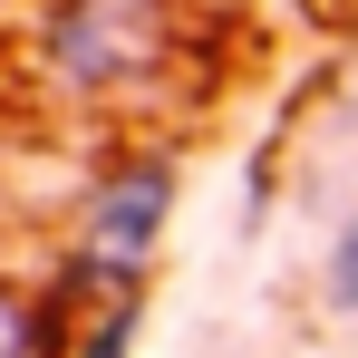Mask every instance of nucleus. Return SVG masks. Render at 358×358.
I'll return each instance as SVG.
<instances>
[{"label":"nucleus","mask_w":358,"mask_h":358,"mask_svg":"<svg viewBox=\"0 0 358 358\" xmlns=\"http://www.w3.org/2000/svg\"><path fill=\"white\" fill-rule=\"evenodd\" d=\"M203 0H39L20 78L49 117L87 126H165L203 97Z\"/></svg>","instance_id":"1"},{"label":"nucleus","mask_w":358,"mask_h":358,"mask_svg":"<svg viewBox=\"0 0 358 358\" xmlns=\"http://www.w3.org/2000/svg\"><path fill=\"white\" fill-rule=\"evenodd\" d=\"M175 155L165 145H117L97 184L78 194L59 242V271H49V320H97V310H136L145 281H155V252H165V223H175Z\"/></svg>","instance_id":"2"},{"label":"nucleus","mask_w":358,"mask_h":358,"mask_svg":"<svg viewBox=\"0 0 358 358\" xmlns=\"http://www.w3.org/2000/svg\"><path fill=\"white\" fill-rule=\"evenodd\" d=\"M0 358H59V320H49V291L10 281V271H0Z\"/></svg>","instance_id":"3"},{"label":"nucleus","mask_w":358,"mask_h":358,"mask_svg":"<svg viewBox=\"0 0 358 358\" xmlns=\"http://www.w3.org/2000/svg\"><path fill=\"white\" fill-rule=\"evenodd\" d=\"M136 329H145V300L136 310H97V320H68L59 358H136Z\"/></svg>","instance_id":"4"},{"label":"nucleus","mask_w":358,"mask_h":358,"mask_svg":"<svg viewBox=\"0 0 358 358\" xmlns=\"http://www.w3.org/2000/svg\"><path fill=\"white\" fill-rule=\"evenodd\" d=\"M320 310L329 320H358V213H339V233L320 252Z\"/></svg>","instance_id":"5"},{"label":"nucleus","mask_w":358,"mask_h":358,"mask_svg":"<svg viewBox=\"0 0 358 358\" xmlns=\"http://www.w3.org/2000/svg\"><path fill=\"white\" fill-rule=\"evenodd\" d=\"M339 145L358 155V39H349V59H339Z\"/></svg>","instance_id":"6"}]
</instances>
